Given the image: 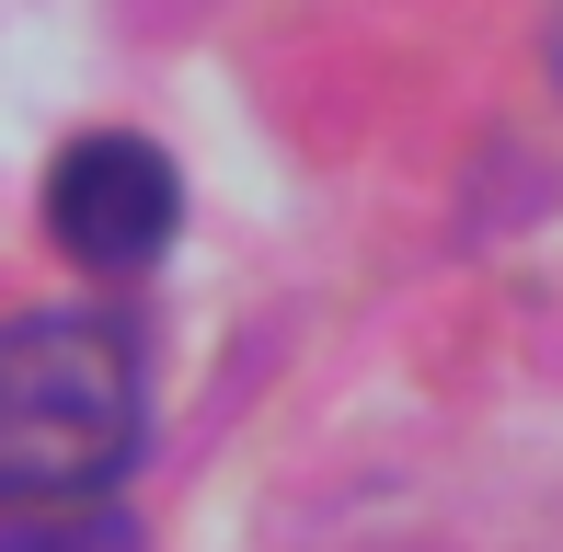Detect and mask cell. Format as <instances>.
Returning <instances> with one entry per match:
<instances>
[{"label": "cell", "instance_id": "1", "mask_svg": "<svg viewBox=\"0 0 563 552\" xmlns=\"http://www.w3.org/2000/svg\"><path fill=\"white\" fill-rule=\"evenodd\" d=\"M139 345L104 311L0 322V507H92L139 461Z\"/></svg>", "mask_w": 563, "mask_h": 552}, {"label": "cell", "instance_id": "2", "mask_svg": "<svg viewBox=\"0 0 563 552\" xmlns=\"http://www.w3.org/2000/svg\"><path fill=\"white\" fill-rule=\"evenodd\" d=\"M46 231L81 276H139L162 265V242L185 231V173L162 162L139 128H92L46 173Z\"/></svg>", "mask_w": 563, "mask_h": 552}, {"label": "cell", "instance_id": "3", "mask_svg": "<svg viewBox=\"0 0 563 552\" xmlns=\"http://www.w3.org/2000/svg\"><path fill=\"white\" fill-rule=\"evenodd\" d=\"M0 552H139V518H115L104 495L92 507H12L0 518Z\"/></svg>", "mask_w": 563, "mask_h": 552}, {"label": "cell", "instance_id": "4", "mask_svg": "<svg viewBox=\"0 0 563 552\" xmlns=\"http://www.w3.org/2000/svg\"><path fill=\"white\" fill-rule=\"evenodd\" d=\"M552 81H563V0H552Z\"/></svg>", "mask_w": 563, "mask_h": 552}]
</instances>
